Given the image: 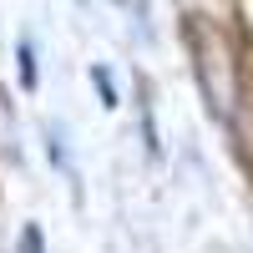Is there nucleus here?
Returning a JSON list of instances; mask_svg holds the SVG:
<instances>
[{
  "mask_svg": "<svg viewBox=\"0 0 253 253\" xmlns=\"http://www.w3.org/2000/svg\"><path fill=\"white\" fill-rule=\"evenodd\" d=\"M15 253H46V238H41V228H36V223H26V228H20Z\"/></svg>",
  "mask_w": 253,
  "mask_h": 253,
  "instance_id": "nucleus-2",
  "label": "nucleus"
},
{
  "mask_svg": "<svg viewBox=\"0 0 253 253\" xmlns=\"http://www.w3.org/2000/svg\"><path fill=\"white\" fill-rule=\"evenodd\" d=\"M182 41H187V51H193V71H198V86L208 96V112L233 122L238 117V96H243V71H238L233 41L208 15H187L182 20Z\"/></svg>",
  "mask_w": 253,
  "mask_h": 253,
  "instance_id": "nucleus-1",
  "label": "nucleus"
},
{
  "mask_svg": "<svg viewBox=\"0 0 253 253\" xmlns=\"http://www.w3.org/2000/svg\"><path fill=\"white\" fill-rule=\"evenodd\" d=\"M91 76H96V86H101V101H107V107H117V91H112V76L101 71V66H96Z\"/></svg>",
  "mask_w": 253,
  "mask_h": 253,
  "instance_id": "nucleus-4",
  "label": "nucleus"
},
{
  "mask_svg": "<svg viewBox=\"0 0 253 253\" xmlns=\"http://www.w3.org/2000/svg\"><path fill=\"white\" fill-rule=\"evenodd\" d=\"M20 81L36 86V46H31V41H20Z\"/></svg>",
  "mask_w": 253,
  "mask_h": 253,
  "instance_id": "nucleus-3",
  "label": "nucleus"
}]
</instances>
